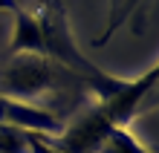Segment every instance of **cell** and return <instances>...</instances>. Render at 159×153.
Wrapping results in <instances>:
<instances>
[{"label":"cell","mask_w":159,"mask_h":153,"mask_svg":"<svg viewBox=\"0 0 159 153\" xmlns=\"http://www.w3.org/2000/svg\"><path fill=\"white\" fill-rule=\"evenodd\" d=\"M0 12L12 15V41H9V55L32 52L41 58H49L55 64L67 66L84 78L90 87V95L96 98H110L127 87L125 78H113L104 70H98L93 61H87L78 49L75 38L70 29V15L61 0H43L38 12H26L15 0H0Z\"/></svg>","instance_id":"6da1fadb"},{"label":"cell","mask_w":159,"mask_h":153,"mask_svg":"<svg viewBox=\"0 0 159 153\" xmlns=\"http://www.w3.org/2000/svg\"><path fill=\"white\" fill-rule=\"evenodd\" d=\"M0 124L17 127L23 133H32V136H46V139L61 136V130H64V121L46 107H38V104H29V101L3 98V95H0Z\"/></svg>","instance_id":"277c9868"},{"label":"cell","mask_w":159,"mask_h":153,"mask_svg":"<svg viewBox=\"0 0 159 153\" xmlns=\"http://www.w3.org/2000/svg\"><path fill=\"white\" fill-rule=\"evenodd\" d=\"M29 153H64V150L55 147L52 139H46V136H32V133H29Z\"/></svg>","instance_id":"ba28073f"},{"label":"cell","mask_w":159,"mask_h":153,"mask_svg":"<svg viewBox=\"0 0 159 153\" xmlns=\"http://www.w3.org/2000/svg\"><path fill=\"white\" fill-rule=\"evenodd\" d=\"M98 153H151V150H148L127 127H113V130L104 136Z\"/></svg>","instance_id":"5b68a950"},{"label":"cell","mask_w":159,"mask_h":153,"mask_svg":"<svg viewBox=\"0 0 159 153\" xmlns=\"http://www.w3.org/2000/svg\"><path fill=\"white\" fill-rule=\"evenodd\" d=\"M0 153H29V133L0 124Z\"/></svg>","instance_id":"52a82bcc"},{"label":"cell","mask_w":159,"mask_h":153,"mask_svg":"<svg viewBox=\"0 0 159 153\" xmlns=\"http://www.w3.org/2000/svg\"><path fill=\"white\" fill-rule=\"evenodd\" d=\"M87 92H90V87L72 70H67V66L55 64L49 58L32 55V52L12 55L0 66V95L3 98L29 101V104H38V107H46L49 113L58 98L78 101Z\"/></svg>","instance_id":"3957f363"},{"label":"cell","mask_w":159,"mask_h":153,"mask_svg":"<svg viewBox=\"0 0 159 153\" xmlns=\"http://www.w3.org/2000/svg\"><path fill=\"white\" fill-rule=\"evenodd\" d=\"M139 3H142V0H110V20H107V26H104V35H101L96 43H98V46L107 43V38L113 35L119 26H125V23L130 20V15L139 9Z\"/></svg>","instance_id":"8992f818"},{"label":"cell","mask_w":159,"mask_h":153,"mask_svg":"<svg viewBox=\"0 0 159 153\" xmlns=\"http://www.w3.org/2000/svg\"><path fill=\"white\" fill-rule=\"evenodd\" d=\"M156 87V66H148V72L136 81H127V87L110 95V98H96L93 104L81 113L78 119L64 124L61 136H55V147L64 153H98L104 136L113 127H127V121L136 116V110L145 104V98Z\"/></svg>","instance_id":"7a4b0ae2"}]
</instances>
